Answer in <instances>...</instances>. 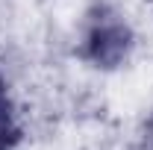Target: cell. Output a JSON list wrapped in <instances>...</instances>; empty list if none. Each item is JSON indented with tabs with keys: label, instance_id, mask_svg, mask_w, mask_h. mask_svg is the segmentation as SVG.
Returning a JSON list of instances; mask_svg holds the SVG:
<instances>
[{
	"label": "cell",
	"instance_id": "6da1fadb",
	"mask_svg": "<svg viewBox=\"0 0 153 150\" xmlns=\"http://www.w3.org/2000/svg\"><path fill=\"white\" fill-rule=\"evenodd\" d=\"M130 47H133V33L127 21H121V15H115L109 9H100L88 24L82 56L94 68H118L127 59Z\"/></svg>",
	"mask_w": 153,
	"mask_h": 150
},
{
	"label": "cell",
	"instance_id": "7a4b0ae2",
	"mask_svg": "<svg viewBox=\"0 0 153 150\" xmlns=\"http://www.w3.org/2000/svg\"><path fill=\"white\" fill-rule=\"evenodd\" d=\"M18 141H21V124L15 118V106L9 100L6 82L0 76V150H15Z\"/></svg>",
	"mask_w": 153,
	"mask_h": 150
},
{
	"label": "cell",
	"instance_id": "3957f363",
	"mask_svg": "<svg viewBox=\"0 0 153 150\" xmlns=\"http://www.w3.org/2000/svg\"><path fill=\"white\" fill-rule=\"evenodd\" d=\"M150 127H153V124H150Z\"/></svg>",
	"mask_w": 153,
	"mask_h": 150
}]
</instances>
